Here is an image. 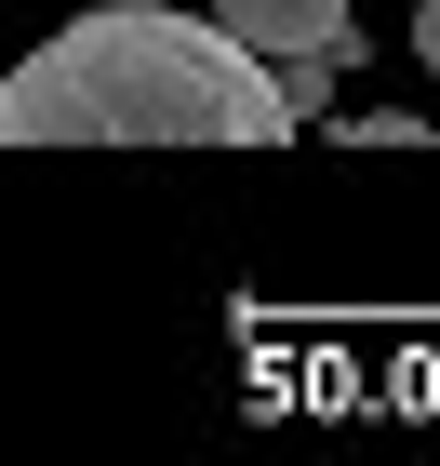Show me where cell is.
Returning a JSON list of instances; mask_svg holds the SVG:
<instances>
[{
    "mask_svg": "<svg viewBox=\"0 0 440 466\" xmlns=\"http://www.w3.org/2000/svg\"><path fill=\"white\" fill-rule=\"evenodd\" d=\"M414 54H427V80H440V0H427V14H414Z\"/></svg>",
    "mask_w": 440,
    "mask_h": 466,
    "instance_id": "4",
    "label": "cell"
},
{
    "mask_svg": "<svg viewBox=\"0 0 440 466\" xmlns=\"http://www.w3.org/2000/svg\"><path fill=\"white\" fill-rule=\"evenodd\" d=\"M227 40H254L267 67L281 54H361V27H347V0H214Z\"/></svg>",
    "mask_w": 440,
    "mask_h": 466,
    "instance_id": "2",
    "label": "cell"
},
{
    "mask_svg": "<svg viewBox=\"0 0 440 466\" xmlns=\"http://www.w3.org/2000/svg\"><path fill=\"white\" fill-rule=\"evenodd\" d=\"M293 134L281 67L254 40H227L214 14H80L0 80V147H267Z\"/></svg>",
    "mask_w": 440,
    "mask_h": 466,
    "instance_id": "1",
    "label": "cell"
},
{
    "mask_svg": "<svg viewBox=\"0 0 440 466\" xmlns=\"http://www.w3.org/2000/svg\"><path fill=\"white\" fill-rule=\"evenodd\" d=\"M333 67H347V54H281V107L321 120V107H333Z\"/></svg>",
    "mask_w": 440,
    "mask_h": 466,
    "instance_id": "3",
    "label": "cell"
}]
</instances>
